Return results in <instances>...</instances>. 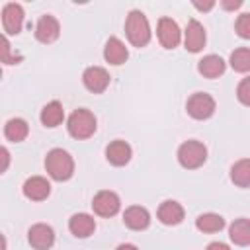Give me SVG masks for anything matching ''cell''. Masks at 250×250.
I'll return each mask as SVG.
<instances>
[{"mask_svg": "<svg viewBox=\"0 0 250 250\" xmlns=\"http://www.w3.org/2000/svg\"><path fill=\"white\" fill-rule=\"evenodd\" d=\"M45 170L53 180L64 182L74 174V160L66 150L53 148L45 156Z\"/></svg>", "mask_w": 250, "mask_h": 250, "instance_id": "1", "label": "cell"}, {"mask_svg": "<svg viewBox=\"0 0 250 250\" xmlns=\"http://www.w3.org/2000/svg\"><path fill=\"white\" fill-rule=\"evenodd\" d=\"M125 35L133 47H145L150 41V25L141 10H131L125 20Z\"/></svg>", "mask_w": 250, "mask_h": 250, "instance_id": "2", "label": "cell"}, {"mask_svg": "<svg viewBox=\"0 0 250 250\" xmlns=\"http://www.w3.org/2000/svg\"><path fill=\"white\" fill-rule=\"evenodd\" d=\"M66 129L74 139H88L96 133V115L90 109H74L68 117Z\"/></svg>", "mask_w": 250, "mask_h": 250, "instance_id": "3", "label": "cell"}, {"mask_svg": "<svg viewBox=\"0 0 250 250\" xmlns=\"http://www.w3.org/2000/svg\"><path fill=\"white\" fill-rule=\"evenodd\" d=\"M207 160V148L203 143L199 141H186L180 145L178 148V162L188 168V170H193V168H199L203 162Z\"/></svg>", "mask_w": 250, "mask_h": 250, "instance_id": "4", "label": "cell"}, {"mask_svg": "<svg viewBox=\"0 0 250 250\" xmlns=\"http://www.w3.org/2000/svg\"><path fill=\"white\" fill-rule=\"evenodd\" d=\"M186 109L193 119H199V121L209 119L215 113V100H213V96H209L205 92H195L189 96Z\"/></svg>", "mask_w": 250, "mask_h": 250, "instance_id": "5", "label": "cell"}, {"mask_svg": "<svg viewBox=\"0 0 250 250\" xmlns=\"http://www.w3.org/2000/svg\"><path fill=\"white\" fill-rule=\"evenodd\" d=\"M92 209L100 217H113L121 209V199L111 189H102L92 199Z\"/></svg>", "mask_w": 250, "mask_h": 250, "instance_id": "6", "label": "cell"}, {"mask_svg": "<svg viewBox=\"0 0 250 250\" xmlns=\"http://www.w3.org/2000/svg\"><path fill=\"white\" fill-rule=\"evenodd\" d=\"M156 35H158V41H160V45L164 49H174L182 41V31H180L178 23L172 18H166V16L158 20Z\"/></svg>", "mask_w": 250, "mask_h": 250, "instance_id": "7", "label": "cell"}, {"mask_svg": "<svg viewBox=\"0 0 250 250\" xmlns=\"http://www.w3.org/2000/svg\"><path fill=\"white\" fill-rule=\"evenodd\" d=\"M2 25L8 35H18L23 25V8L16 2H8L2 8Z\"/></svg>", "mask_w": 250, "mask_h": 250, "instance_id": "8", "label": "cell"}, {"mask_svg": "<svg viewBox=\"0 0 250 250\" xmlns=\"http://www.w3.org/2000/svg\"><path fill=\"white\" fill-rule=\"evenodd\" d=\"M27 240L35 250H49L55 244V230L45 223H37L27 230Z\"/></svg>", "mask_w": 250, "mask_h": 250, "instance_id": "9", "label": "cell"}, {"mask_svg": "<svg viewBox=\"0 0 250 250\" xmlns=\"http://www.w3.org/2000/svg\"><path fill=\"white\" fill-rule=\"evenodd\" d=\"M205 27L197 21V20H189L184 31V45L189 53H199L205 47Z\"/></svg>", "mask_w": 250, "mask_h": 250, "instance_id": "10", "label": "cell"}, {"mask_svg": "<svg viewBox=\"0 0 250 250\" xmlns=\"http://www.w3.org/2000/svg\"><path fill=\"white\" fill-rule=\"evenodd\" d=\"M109 80H111L109 78V72L105 68H102V66H88L84 70V74H82L84 86L90 92H94V94H102L109 86Z\"/></svg>", "mask_w": 250, "mask_h": 250, "instance_id": "11", "label": "cell"}, {"mask_svg": "<svg viewBox=\"0 0 250 250\" xmlns=\"http://www.w3.org/2000/svg\"><path fill=\"white\" fill-rule=\"evenodd\" d=\"M61 33V25H59V20L51 14H45L37 20L35 23V37L37 41L41 43H53Z\"/></svg>", "mask_w": 250, "mask_h": 250, "instance_id": "12", "label": "cell"}, {"mask_svg": "<svg viewBox=\"0 0 250 250\" xmlns=\"http://www.w3.org/2000/svg\"><path fill=\"white\" fill-rule=\"evenodd\" d=\"M23 195L31 201H43L51 193V184L43 176H31L23 182Z\"/></svg>", "mask_w": 250, "mask_h": 250, "instance_id": "13", "label": "cell"}, {"mask_svg": "<svg viewBox=\"0 0 250 250\" xmlns=\"http://www.w3.org/2000/svg\"><path fill=\"white\" fill-rule=\"evenodd\" d=\"M131 154H133V150H131L129 143H125V141H121V139L111 141V143L105 146V158H107V162L113 164V166H125V164L131 160Z\"/></svg>", "mask_w": 250, "mask_h": 250, "instance_id": "14", "label": "cell"}, {"mask_svg": "<svg viewBox=\"0 0 250 250\" xmlns=\"http://www.w3.org/2000/svg\"><path fill=\"white\" fill-rule=\"evenodd\" d=\"M123 223L131 230H145L150 225V213L141 205H131L123 213Z\"/></svg>", "mask_w": 250, "mask_h": 250, "instance_id": "15", "label": "cell"}, {"mask_svg": "<svg viewBox=\"0 0 250 250\" xmlns=\"http://www.w3.org/2000/svg\"><path fill=\"white\" fill-rule=\"evenodd\" d=\"M68 230L76 238H88L96 230V221L88 213H74L68 221Z\"/></svg>", "mask_w": 250, "mask_h": 250, "instance_id": "16", "label": "cell"}, {"mask_svg": "<svg viewBox=\"0 0 250 250\" xmlns=\"http://www.w3.org/2000/svg\"><path fill=\"white\" fill-rule=\"evenodd\" d=\"M156 215H158V221L162 225H170V227L172 225H180L184 221V207L174 199H166V201L160 203Z\"/></svg>", "mask_w": 250, "mask_h": 250, "instance_id": "17", "label": "cell"}, {"mask_svg": "<svg viewBox=\"0 0 250 250\" xmlns=\"http://www.w3.org/2000/svg\"><path fill=\"white\" fill-rule=\"evenodd\" d=\"M104 59L109 64H123L129 59V51L119 37H109L104 47Z\"/></svg>", "mask_w": 250, "mask_h": 250, "instance_id": "18", "label": "cell"}, {"mask_svg": "<svg viewBox=\"0 0 250 250\" xmlns=\"http://www.w3.org/2000/svg\"><path fill=\"white\" fill-rule=\"evenodd\" d=\"M225 68H227V62L219 55H207L197 62V70L205 78H217L225 72Z\"/></svg>", "mask_w": 250, "mask_h": 250, "instance_id": "19", "label": "cell"}, {"mask_svg": "<svg viewBox=\"0 0 250 250\" xmlns=\"http://www.w3.org/2000/svg\"><path fill=\"white\" fill-rule=\"evenodd\" d=\"M229 236L236 246H248L250 244V219H236L229 227Z\"/></svg>", "mask_w": 250, "mask_h": 250, "instance_id": "20", "label": "cell"}, {"mask_svg": "<svg viewBox=\"0 0 250 250\" xmlns=\"http://www.w3.org/2000/svg\"><path fill=\"white\" fill-rule=\"evenodd\" d=\"M62 119H64V109L61 105V102L53 100V102L43 105V109H41V123L45 127H57V125L62 123Z\"/></svg>", "mask_w": 250, "mask_h": 250, "instance_id": "21", "label": "cell"}, {"mask_svg": "<svg viewBox=\"0 0 250 250\" xmlns=\"http://www.w3.org/2000/svg\"><path fill=\"white\" fill-rule=\"evenodd\" d=\"M27 133H29V125H27V121L21 119V117H12V119H8L6 125H4V135H6V139L12 141V143L23 141V139L27 137Z\"/></svg>", "mask_w": 250, "mask_h": 250, "instance_id": "22", "label": "cell"}, {"mask_svg": "<svg viewBox=\"0 0 250 250\" xmlns=\"http://www.w3.org/2000/svg\"><path fill=\"white\" fill-rule=\"evenodd\" d=\"M230 180L238 188H250V158H242V160L232 164Z\"/></svg>", "mask_w": 250, "mask_h": 250, "instance_id": "23", "label": "cell"}, {"mask_svg": "<svg viewBox=\"0 0 250 250\" xmlns=\"http://www.w3.org/2000/svg\"><path fill=\"white\" fill-rule=\"evenodd\" d=\"M195 227L201 232H219L225 227V219L217 213H203L195 219Z\"/></svg>", "mask_w": 250, "mask_h": 250, "instance_id": "24", "label": "cell"}, {"mask_svg": "<svg viewBox=\"0 0 250 250\" xmlns=\"http://www.w3.org/2000/svg\"><path fill=\"white\" fill-rule=\"evenodd\" d=\"M230 66L236 70V72H248L250 70V49L248 47H238L230 53V59H229Z\"/></svg>", "mask_w": 250, "mask_h": 250, "instance_id": "25", "label": "cell"}, {"mask_svg": "<svg viewBox=\"0 0 250 250\" xmlns=\"http://www.w3.org/2000/svg\"><path fill=\"white\" fill-rule=\"evenodd\" d=\"M234 29H236V33H238L242 39H250V12L240 14V16L236 18Z\"/></svg>", "mask_w": 250, "mask_h": 250, "instance_id": "26", "label": "cell"}, {"mask_svg": "<svg viewBox=\"0 0 250 250\" xmlns=\"http://www.w3.org/2000/svg\"><path fill=\"white\" fill-rule=\"evenodd\" d=\"M236 98L240 104L244 105H250V76L242 78L238 82V88H236Z\"/></svg>", "mask_w": 250, "mask_h": 250, "instance_id": "27", "label": "cell"}, {"mask_svg": "<svg viewBox=\"0 0 250 250\" xmlns=\"http://www.w3.org/2000/svg\"><path fill=\"white\" fill-rule=\"evenodd\" d=\"M0 43H2V47H0V59H2V62H4V64H16V59L10 55L12 49H10V41H8V37L2 35Z\"/></svg>", "mask_w": 250, "mask_h": 250, "instance_id": "28", "label": "cell"}, {"mask_svg": "<svg viewBox=\"0 0 250 250\" xmlns=\"http://www.w3.org/2000/svg\"><path fill=\"white\" fill-rule=\"evenodd\" d=\"M193 6H195L199 12H207V10H211V8L215 6V2H213V0H209V2H197V0H193Z\"/></svg>", "mask_w": 250, "mask_h": 250, "instance_id": "29", "label": "cell"}, {"mask_svg": "<svg viewBox=\"0 0 250 250\" xmlns=\"http://www.w3.org/2000/svg\"><path fill=\"white\" fill-rule=\"evenodd\" d=\"M221 6H223L225 10H236V8L242 6V2H240V0H234V2H232V0H223Z\"/></svg>", "mask_w": 250, "mask_h": 250, "instance_id": "30", "label": "cell"}, {"mask_svg": "<svg viewBox=\"0 0 250 250\" xmlns=\"http://www.w3.org/2000/svg\"><path fill=\"white\" fill-rule=\"evenodd\" d=\"M0 154H2V172H6V168H8V162H10V152H8V148L6 146H2V150H0Z\"/></svg>", "mask_w": 250, "mask_h": 250, "instance_id": "31", "label": "cell"}, {"mask_svg": "<svg viewBox=\"0 0 250 250\" xmlns=\"http://www.w3.org/2000/svg\"><path fill=\"white\" fill-rule=\"evenodd\" d=\"M205 250H230V248H229L225 242H211Z\"/></svg>", "mask_w": 250, "mask_h": 250, "instance_id": "32", "label": "cell"}, {"mask_svg": "<svg viewBox=\"0 0 250 250\" xmlns=\"http://www.w3.org/2000/svg\"><path fill=\"white\" fill-rule=\"evenodd\" d=\"M115 250H139L135 244H129V242H125V244H119Z\"/></svg>", "mask_w": 250, "mask_h": 250, "instance_id": "33", "label": "cell"}]
</instances>
